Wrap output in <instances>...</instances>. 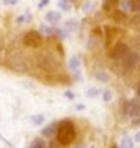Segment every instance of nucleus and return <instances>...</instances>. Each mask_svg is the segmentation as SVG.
<instances>
[{"mask_svg": "<svg viewBox=\"0 0 140 148\" xmlns=\"http://www.w3.org/2000/svg\"><path fill=\"white\" fill-rule=\"evenodd\" d=\"M65 96H67V98H70V99L73 98V95H72V93H70V91H67V93H65Z\"/></svg>", "mask_w": 140, "mask_h": 148, "instance_id": "nucleus-30", "label": "nucleus"}, {"mask_svg": "<svg viewBox=\"0 0 140 148\" xmlns=\"http://www.w3.org/2000/svg\"><path fill=\"white\" fill-rule=\"evenodd\" d=\"M57 124H59V122H52V124L46 125L43 130H41V135H43L44 138H52V137H56V134H57Z\"/></svg>", "mask_w": 140, "mask_h": 148, "instance_id": "nucleus-7", "label": "nucleus"}, {"mask_svg": "<svg viewBox=\"0 0 140 148\" xmlns=\"http://www.w3.org/2000/svg\"><path fill=\"white\" fill-rule=\"evenodd\" d=\"M139 72H140V65H139Z\"/></svg>", "mask_w": 140, "mask_h": 148, "instance_id": "nucleus-32", "label": "nucleus"}, {"mask_svg": "<svg viewBox=\"0 0 140 148\" xmlns=\"http://www.w3.org/2000/svg\"><path fill=\"white\" fill-rule=\"evenodd\" d=\"M127 25H129L130 28H134L135 31H140V12L134 15V16L129 20V23H127Z\"/></svg>", "mask_w": 140, "mask_h": 148, "instance_id": "nucleus-11", "label": "nucleus"}, {"mask_svg": "<svg viewBox=\"0 0 140 148\" xmlns=\"http://www.w3.org/2000/svg\"><path fill=\"white\" fill-rule=\"evenodd\" d=\"M109 18L113 20L114 23H126L127 21V13H124V12H121V10H113L109 13Z\"/></svg>", "mask_w": 140, "mask_h": 148, "instance_id": "nucleus-8", "label": "nucleus"}, {"mask_svg": "<svg viewBox=\"0 0 140 148\" xmlns=\"http://www.w3.org/2000/svg\"><path fill=\"white\" fill-rule=\"evenodd\" d=\"M88 8H91V2H90V0H86V2H85V5H83V12H90Z\"/></svg>", "mask_w": 140, "mask_h": 148, "instance_id": "nucleus-22", "label": "nucleus"}, {"mask_svg": "<svg viewBox=\"0 0 140 148\" xmlns=\"http://www.w3.org/2000/svg\"><path fill=\"white\" fill-rule=\"evenodd\" d=\"M91 148H95V147H91Z\"/></svg>", "mask_w": 140, "mask_h": 148, "instance_id": "nucleus-33", "label": "nucleus"}, {"mask_svg": "<svg viewBox=\"0 0 140 148\" xmlns=\"http://www.w3.org/2000/svg\"><path fill=\"white\" fill-rule=\"evenodd\" d=\"M26 20H28V16H18L16 18V23H18V25H23V21H26Z\"/></svg>", "mask_w": 140, "mask_h": 148, "instance_id": "nucleus-26", "label": "nucleus"}, {"mask_svg": "<svg viewBox=\"0 0 140 148\" xmlns=\"http://www.w3.org/2000/svg\"><path fill=\"white\" fill-rule=\"evenodd\" d=\"M30 148H47V143L44 138H36L33 143L30 145Z\"/></svg>", "mask_w": 140, "mask_h": 148, "instance_id": "nucleus-15", "label": "nucleus"}, {"mask_svg": "<svg viewBox=\"0 0 140 148\" xmlns=\"http://www.w3.org/2000/svg\"><path fill=\"white\" fill-rule=\"evenodd\" d=\"M130 12H134V13L140 12V0H130Z\"/></svg>", "mask_w": 140, "mask_h": 148, "instance_id": "nucleus-19", "label": "nucleus"}, {"mask_svg": "<svg viewBox=\"0 0 140 148\" xmlns=\"http://www.w3.org/2000/svg\"><path fill=\"white\" fill-rule=\"evenodd\" d=\"M59 8L64 10V12H69V10L72 8V3H70L69 0H60V2H59Z\"/></svg>", "mask_w": 140, "mask_h": 148, "instance_id": "nucleus-18", "label": "nucleus"}, {"mask_svg": "<svg viewBox=\"0 0 140 148\" xmlns=\"http://www.w3.org/2000/svg\"><path fill=\"white\" fill-rule=\"evenodd\" d=\"M20 0H3V5H16Z\"/></svg>", "mask_w": 140, "mask_h": 148, "instance_id": "nucleus-24", "label": "nucleus"}, {"mask_svg": "<svg viewBox=\"0 0 140 148\" xmlns=\"http://www.w3.org/2000/svg\"><path fill=\"white\" fill-rule=\"evenodd\" d=\"M69 67L72 70H78L80 69V60H78V57L77 56H73L72 59H70V62H69Z\"/></svg>", "mask_w": 140, "mask_h": 148, "instance_id": "nucleus-16", "label": "nucleus"}, {"mask_svg": "<svg viewBox=\"0 0 140 148\" xmlns=\"http://www.w3.org/2000/svg\"><path fill=\"white\" fill-rule=\"evenodd\" d=\"M134 142H137V143L140 142V132H137V134H135V137H134Z\"/></svg>", "mask_w": 140, "mask_h": 148, "instance_id": "nucleus-28", "label": "nucleus"}, {"mask_svg": "<svg viewBox=\"0 0 140 148\" xmlns=\"http://www.w3.org/2000/svg\"><path fill=\"white\" fill-rule=\"evenodd\" d=\"M137 99L140 101V83L137 85Z\"/></svg>", "mask_w": 140, "mask_h": 148, "instance_id": "nucleus-29", "label": "nucleus"}, {"mask_svg": "<svg viewBox=\"0 0 140 148\" xmlns=\"http://www.w3.org/2000/svg\"><path fill=\"white\" fill-rule=\"evenodd\" d=\"M44 42V38L39 31L36 29H30L23 34V44L30 49H39Z\"/></svg>", "mask_w": 140, "mask_h": 148, "instance_id": "nucleus-2", "label": "nucleus"}, {"mask_svg": "<svg viewBox=\"0 0 140 148\" xmlns=\"http://www.w3.org/2000/svg\"><path fill=\"white\" fill-rule=\"evenodd\" d=\"M77 137V127H75L73 121L70 119H64L57 124V134H56V140L60 147H69L75 142Z\"/></svg>", "mask_w": 140, "mask_h": 148, "instance_id": "nucleus-1", "label": "nucleus"}, {"mask_svg": "<svg viewBox=\"0 0 140 148\" xmlns=\"http://www.w3.org/2000/svg\"><path fill=\"white\" fill-rule=\"evenodd\" d=\"M129 51L130 49H129V46L126 42H116L114 46L109 47V57L113 60H122Z\"/></svg>", "mask_w": 140, "mask_h": 148, "instance_id": "nucleus-3", "label": "nucleus"}, {"mask_svg": "<svg viewBox=\"0 0 140 148\" xmlns=\"http://www.w3.org/2000/svg\"><path fill=\"white\" fill-rule=\"evenodd\" d=\"M31 122H33L34 125H41V124L44 122V116H43V114H38V116H33V117H31Z\"/></svg>", "mask_w": 140, "mask_h": 148, "instance_id": "nucleus-20", "label": "nucleus"}, {"mask_svg": "<svg viewBox=\"0 0 140 148\" xmlns=\"http://www.w3.org/2000/svg\"><path fill=\"white\" fill-rule=\"evenodd\" d=\"M121 64H122L124 69H127V70L135 69V67L140 65V54L135 52V51H129V52L126 54V57L121 60Z\"/></svg>", "mask_w": 140, "mask_h": 148, "instance_id": "nucleus-4", "label": "nucleus"}, {"mask_svg": "<svg viewBox=\"0 0 140 148\" xmlns=\"http://www.w3.org/2000/svg\"><path fill=\"white\" fill-rule=\"evenodd\" d=\"M111 99H113V93H111L109 90H104V91H103V101H104V103H109Z\"/></svg>", "mask_w": 140, "mask_h": 148, "instance_id": "nucleus-21", "label": "nucleus"}, {"mask_svg": "<svg viewBox=\"0 0 140 148\" xmlns=\"http://www.w3.org/2000/svg\"><path fill=\"white\" fill-rule=\"evenodd\" d=\"M59 147H60V145L57 143V140H56V142H51V143L47 145V148H59Z\"/></svg>", "mask_w": 140, "mask_h": 148, "instance_id": "nucleus-27", "label": "nucleus"}, {"mask_svg": "<svg viewBox=\"0 0 140 148\" xmlns=\"http://www.w3.org/2000/svg\"><path fill=\"white\" fill-rule=\"evenodd\" d=\"M96 95H98L96 90H88V91H86V96H91V98H95Z\"/></svg>", "mask_w": 140, "mask_h": 148, "instance_id": "nucleus-25", "label": "nucleus"}, {"mask_svg": "<svg viewBox=\"0 0 140 148\" xmlns=\"http://www.w3.org/2000/svg\"><path fill=\"white\" fill-rule=\"evenodd\" d=\"M95 78H96L98 82H104V83H106V82H109L111 77L106 73V72H103V70H98L96 73H95Z\"/></svg>", "mask_w": 140, "mask_h": 148, "instance_id": "nucleus-14", "label": "nucleus"}, {"mask_svg": "<svg viewBox=\"0 0 140 148\" xmlns=\"http://www.w3.org/2000/svg\"><path fill=\"white\" fill-rule=\"evenodd\" d=\"M117 7H119V10H121V12H124V13L130 12V0H119Z\"/></svg>", "mask_w": 140, "mask_h": 148, "instance_id": "nucleus-13", "label": "nucleus"}, {"mask_svg": "<svg viewBox=\"0 0 140 148\" xmlns=\"http://www.w3.org/2000/svg\"><path fill=\"white\" fill-rule=\"evenodd\" d=\"M46 21L49 25H57V23L60 21V13L59 12H47L46 13Z\"/></svg>", "mask_w": 140, "mask_h": 148, "instance_id": "nucleus-9", "label": "nucleus"}, {"mask_svg": "<svg viewBox=\"0 0 140 148\" xmlns=\"http://www.w3.org/2000/svg\"><path fill=\"white\" fill-rule=\"evenodd\" d=\"M126 114L132 121L140 119V101L139 99H130L126 103Z\"/></svg>", "mask_w": 140, "mask_h": 148, "instance_id": "nucleus-5", "label": "nucleus"}, {"mask_svg": "<svg viewBox=\"0 0 140 148\" xmlns=\"http://www.w3.org/2000/svg\"><path fill=\"white\" fill-rule=\"evenodd\" d=\"M104 33H106V46L111 47L116 44V38H117L121 33L116 26H104Z\"/></svg>", "mask_w": 140, "mask_h": 148, "instance_id": "nucleus-6", "label": "nucleus"}, {"mask_svg": "<svg viewBox=\"0 0 140 148\" xmlns=\"http://www.w3.org/2000/svg\"><path fill=\"white\" fill-rule=\"evenodd\" d=\"M130 44H132V49H135V52H139V54H140V36H135V38H132Z\"/></svg>", "mask_w": 140, "mask_h": 148, "instance_id": "nucleus-17", "label": "nucleus"}, {"mask_svg": "<svg viewBox=\"0 0 140 148\" xmlns=\"http://www.w3.org/2000/svg\"><path fill=\"white\" fill-rule=\"evenodd\" d=\"M47 3H49V0H41V2H39V5H38V8H39V10H43V8H44V7H46Z\"/></svg>", "mask_w": 140, "mask_h": 148, "instance_id": "nucleus-23", "label": "nucleus"}, {"mask_svg": "<svg viewBox=\"0 0 140 148\" xmlns=\"http://www.w3.org/2000/svg\"><path fill=\"white\" fill-rule=\"evenodd\" d=\"M111 148H119L117 145H111Z\"/></svg>", "mask_w": 140, "mask_h": 148, "instance_id": "nucleus-31", "label": "nucleus"}, {"mask_svg": "<svg viewBox=\"0 0 140 148\" xmlns=\"http://www.w3.org/2000/svg\"><path fill=\"white\" fill-rule=\"evenodd\" d=\"M134 138H130V137H122V140H121V145H119V148H134Z\"/></svg>", "mask_w": 140, "mask_h": 148, "instance_id": "nucleus-12", "label": "nucleus"}, {"mask_svg": "<svg viewBox=\"0 0 140 148\" xmlns=\"http://www.w3.org/2000/svg\"><path fill=\"white\" fill-rule=\"evenodd\" d=\"M117 3H119V0H104L103 2V10H104L106 13H111L113 10H116Z\"/></svg>", "mask_w": 140, "mask_h": 148, "instance_id": "nucleus-10", "label": "nucleus"}]
</instances>
